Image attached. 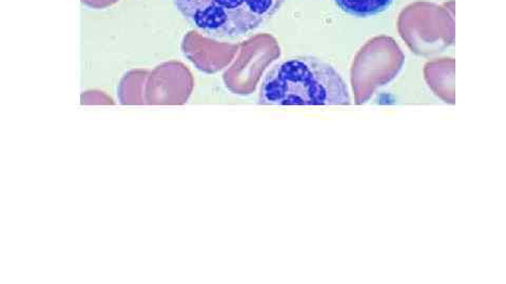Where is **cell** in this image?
I'll use <instances>...</instances> for the list:
<instances>
[{"instance_id":"cell-1","label":"cell","mask_w":506,"mask_h":284,"mask_svg":"<svg viewBox=\"0 0 506 284\" xmlns=\"http://www.w3.org/2000/svg\"><path fill=\"white\" fill-rule=\"evenodd\" d=\"M264 106H346L351 99L344 80L328 63L295 57L274 65L259 89Z\"/></svg>"},{"instance_id":"cell-2","label":"cell","mask_w":506,"mask_h":284,"mask_svg":"<svg viewBox=\"0 0 506 284\" xmlns=\"http://www.w3.org/2000/svg\"><path fill=\"white\" fill-rule=\"evenodd\" d=\"M285 0H172L204 36L218 41L245 38L279 11Z\"/></svg>"},{"instance_id":"cell-3","label":"cell","mask_w":506,"mask_h":284,"mask_svg":"<svg viewBox=\"0 0 506 284\" xmlns=\"http://www.w3.org/2000/svg\"><path fill=\"white\" fill-rule=\"evenodd\" d=\"M339 9L354 17L366 18L387 11L393 0H333Z\"/></svg>"}]
</instances>
